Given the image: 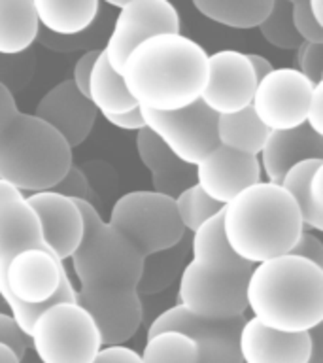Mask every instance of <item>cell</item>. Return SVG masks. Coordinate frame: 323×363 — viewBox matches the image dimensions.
<instances>
[{
	"label": "cell",
	"instance_id": "1",
	"mask_svg": "<svg viewBox=\"0 0 323 363\" xmlns=\"http://www.w3.org/2000/svg\"><path fill=\"white\" fill-rule=\"evenodd\" d=\"M119 74L138 106L172 112L200 99L208 53L181 33L159 34L136 45Z\"/></svg>",
	"mask_w": 323,
	"mask_h": 363
},
{
	"label": "cell",
	"instance_id": "2",
	"mask_svg": "<svg viewBox=\"0 0 323 363\" xmlns=\"http://www.w3.org/2000/svg\"><path fill=\"white\" fill-rule=\"evenodd\" d=\"M246 303L255 320L282 333H308L323 322V269L299 255L254 265Z\"/></svg>",
	"mask_w": 323,
	"mask_h": 363
},
{
	"label": "cell",
	"instance_id": "3",
	"mask_svg": "<svg viewBox=\"0 0 323 363\" xmlns=\"http://www.w3.org/2000/svg\"><path fill=\"white\" fill-rule=\"evenodd\" d=\"M72 164L67 140L34 113L21 112L0 84V180L25 195L47 191Z\"/></svg>",
	"mask_w": 323,
	"mask_h": 363
},
{
	"label": "cell",
	"instance_id": "4",
	"mask_svg": "<svg viewBox=\"0 0 323 363\" xmlns=\"http://www.w3.org/2000/svg\"><path fill=\"white\" fill-rule=\"evenodd\" d=\"M223 233L232 254L257 265L289 254L302 233V220L280 184L261 180L223 206Z\"/></svg>",
	"mask_w": 323,
	"mask_h": 363
},
{
	"label": "cell",
	"instance_id": "5",
	"mask_svg": "<svg viewBox=\"0 0 323 363\" xmlns=\"http://www.w3.org/2000/svg\"><path fill=\"white\" fill-rule=\"evenodd\" d=\"M84 216V237L70 255L79 289H136L144 257L129 238L108 223L91 203L76 201Z\"/></svg>",
	"mask_w": 323,
	"mask_h": 363
},
{
	"label": "cell",
	"instance_id": "6",
	"mask_svg": "<svg viewBox=\"0 0 323 363\" xmlns=\"http://www.w3.org/2000/svg\"><path fill=\"white\" fill-rule=\"evenodd\" d=\"M0 297L17 325L28 335L40 312L61 301H76L64 263L50 250L28 248L11 257L4 272Z\"/></svg>",
	"mask_w": 323,
	"mask_h": 363
},
{
	"label": "cell",
	"instance_id": "7",
	"mask_svg": "<svg viewBox=\"0 0 323 363\" xmlns=\"http://www.w3.org/2000/svg\"><path fill=\"white\" fill-rule=\"evenodd\" d=\"M254 265L240 257L191 259L180 272L178 305L210 320L246 316V284Z\"/></svg>",
	"mask_w": 323,
	"mask_h": 363
},
{
	"label": "cell",
	"instance_id": "8",
	"mask_svg": "<svg viewBox=\"0 0 323 363\" xmlns=\"http://www.w3.org/2000/svg\"><path fill=\"white\" fill-rule=\"evenodd\" d=\"M28 339L40 363H93L102 348L95 320L76 301H61L40 312Z\"/></svg>",
	"mask_w": 323,
	"mask_h": 363
},
{
	"label": "cell",
	"instance_id": "9",
	"mask_svg": "<svg viewBox=\"0 0 323 363\" xmlns=\"http://www.w3.org/2000/svg\"><path fill=\"white\" fill-rule=\"evenodd\" d=\"M106 221L135 244L142 257L176 248L187 233L178 218L174 199L153 189L121 195Z\"/></svg>",
	"mask_w": 323,
	"mask_h": 363
},
{
	"label": "cell",
	"instance_id": "10",
	"mask_svg": "<svg viewBox=\"0 0 323 363\" xmlns=\"http://www.w3.org/2000/svg\"><path fill=\"white\" fill-rule=\"evenodd\" d=\"M146 129H149L176 157L195 164L217 146V116L204 106L200 99L172 112H155L140 108Z\"/></svg>",
	"mask_w": 323,
	"mask_h": 363
},
{
	"label": "cell",
	"instance_id": "11",
	"mask_svg": "<svg viewBox=\"0 0 323 363\" xmlns=\"http://www.w3.org/2000/svg\"><path fill=\"white\" fill-rule=\"evenodd\" d=\"M180 13L169 0H127L119 6L102 53L119 74L136 45L159 34H180Z\"/></svg>",
	"mask_w": 323,
	"mask_h": 363
},
{
	"label": "cell",
	"instance_id": "12",
	"mask_svg": "<svg viewBox=\"0 0 323 363\" xmlns=\"http://www.w3.org/2000/svg\"><path fill=\"white\" fill-rule=\"evenodd\" d=\"M314 84L297 68H274L255 85L251 110L268 130H289L306 123Z\"/></svg>",
	"mask_w": 323,
	"mask_h": 363
},
{
	"label": "cell",
	"instance_id": "13",
	"mask_svg": "<svg viewBox=\"0 0 323 363\" xmlns=\"http://www.w3.org/2000/svg\"><path fill=\"white\" fill-rule=\"evenodd\" d=\"M244 322L246 316L229 320L193 316L176 303L153 320L146 339L159 331H181L197 342L198 363H242L238 350V335Z\"/></svg>",
	"mask_w": 323,
	"mask_h": 363
},
{
	"label": "cell",
	"instance_id": "14",
	"mask_svg": "<svg viewBox=\"0 0 323 363\" xmlns=\"http://www.w3.org/2000/svg\"><path fill=\"white\" fill-rule=\"evenodd\" d=\"M255 85L257 79L246 53L215 51L208 55V74L200 102L215 116L237 113L251 104Z\"/></svg>",
	"mask_w": 323,
	"mask_h": 363
},
{
	"label": "cell",
	"instance_id": "15",
	"mask_svg": "<svg viewBox=\"0 0 323 363\" xmlns=\"http://www.w3.org/2000/svg\"><path fill=\"white\" fill-rule=\"evenodd\" d=\"M76 303L95 320L102 346L125 345L144 322L142 295L136 289H76Z\"/></svg>",
	"mask_w": 323,
	"mask_h": 363
},
{
	"label": "cell",
	"instance_id": "16",
	"mask_svg": "<svg viewBox=\"0 0 323 363\" xmlns=\"http://www.w3.org/2000/svg\"><path fill=\"white\" fill-rule=\"evenodd\" d=\"M261 180L259 157L232 152L220 144L195 164V184L221 206Z\"/></svg>",
	"mask_w": 323,
	"mask_h": 363
},
{
	"label": "cell",
	"instance_id": "17",
	"mask_svg": "<svg viewBox=\"0 0 323 363\" xmlns=\"http://www.w3.org/2000/svg\"><path fill=\"white\" fill-rule=\"evenodd\" d=\"M25 201L38 216L45 250H50L62 263L70 259L84 237V216L78 203L53 189L28 193Z\"/></svg>",
	"mask_w": 323,
	"mask_h": 363
},
{
	"label": "cell",
	"instance_id": "18",
	"mask_svg": "<svg viewBox=\"0 0 323 363\" xmlns=\"http://www.w3.org/2000/svg\"><path fill=\"white\" fill-rule=\"evenodd\" d=\"M34 116L55 129L74 150L87 140L98 112L89 99L76 89L72 79H64L40 99Z\"/></svg>",
	"mask_w": 323,
	"mask_h": 363
},
{
	"label": "cell",
	"instance_id": "19",
	"mask_svg": "<svg viewBox=\"0 0 323 363\" xmlns=\"http://www.w3.org/2000/svg\"><path fill=\"white\" fill-rule=\"evenodd\" d=\"M310 331L282 333L265 328L255 318H246L238 335L242 363H306L310 356Z\"/></svg>",
	"mask_w": 323,
	"mask_h": 363
},
{
	"label": "cell",
	"instance_id": "20",
	"mask_svg": "<svg viewBox=\"0 0 323 363\" xmlns=\"http://www.w3.org/2000/svg\"><path fill=\"white\" fill-rule=\"evenodd\" d=\"M306 159L323 161L322 135H316L306 123L289 130H271L259 153L261 172L266 182L280 184L291 167Z\"/></svg>",
	"mask_w": 323,
	"mask_h": 363
},
{
	"label": "cell",
	"instance_id": "21",
	"mask_svg": "<svg viewBox=\"0 0 323 363\" xmlns=\"http://www.w3.org/2000/svg\"><path fill=\"white\" fill-rule=\"evenodd\" d=\"M136 152L142 164L152 174L153 191L176 199L183 189L195 184V167L180 161L146 127L136 133Z\"/></svg>",
	"mask_w": 323,
	"mask_h": 363
},
{
	"label": "cell",
	"instance_id": "22",
	"mask_svg": "<svg viewBox=\"0 0 323 363\" xmlns=\"http://www.w3.org/2000/svg\"><path fill=\"white\" fill-rule=\"evenodd\" d=\"M28 248H45L36 212L25 199L0 203V288L11 257Z\"/></svg>",
	"mask_w": 323,
	"mask_h": 363
},
{
	"label": "cell",
	"instance_id": "23",
	"mask_svg": "<svg viewBox=\"0 0 323 363\" xmlns=\"http://www.w3.org/2000/svg\"><path fill=\"white\" fill-rule=\"evenodd\" d=\"M40 28L55 36H78L101 13L98 0H33Z\"/></svg>",
	"mask_w": 323,
	"mask_h": 363
},
{
	"label": "cell",
	"instance_id": "24",
	"mask_svg": "<svg viewBox=\"0 0 323 363\" xmlns=\"http://www.w3.org/2000/svg\"><path fill=\"white\" fill-rule=\"evenodd\" d=\"M40 25L33 0H0V55H21L36 42Z\"/></svg>",
	"mask_w": 323,
	"mask_h": 363
},
{
	"label": "cell",
	"instance_id": "25",
	"mask_svg": "<svg viewBox=\"0 0 323 363\" xmlns=\"http://www.w3.org/2000/svg\"><path fill=\"white\" fill-rule=\"evenodd\" d=\"M87 99L96 108V112H101L102 116H119V113H127L138 106L125 87L121 74L115 72L108 65L102 51L91 70Z\"/></svg>",
	"mask_w": 323,
	"mask_h": 363
},
{
	"label": "cell",
	"instance_id": "26",
	"mask_svg": "<svg viewBox=\"0 0 323 363\" xmlns=\"http://www.w3.org/2000/svg\"><path fill=\"white\" fill-rule=\"evenodd\" d=\"M217 144L229 147L232 152L259 157L271 130L255 118L251 106L237 113L217 116Z\"/></svg>",
	"mask_w": 323,
	"mask_h": 363
},
{
	"label": "cell",
	"instance_id": "27",
	"mask_svg": "<svg viewBox=\"0 0 323 363\" xmlns=\"http://www.w3.org/2000/svg\"><path fill=\"white\" fill-rule=\"evenodd\" d=\"M195 10L225 27L257 28L272 10V0H195Z\"/></svg>",
	"mask_w": 323,
	"mask_h": 363
},
{
	"label": "cell",
	"instance_id": "28",
	"mask_svg": "<svg viewBox=\"0 0 323 363\" xmlns=\"http://www.w3.org/2000/svg\"><path fill=\"white\" fill-rule=\"evenodd\" d=\"M322 159H306L300 161L295 167L283 174L280 186L293 197L299 208L300 220H302V229L305 231H323V212L314 208L310 201V180L317 169H322Z\"/></svg>",
	"mask_w": 323,
	"mask_h": 363
},
{
	"label": "cell",
	"instance_id": "29",
	"mask_svg": "<svg viewBox=\"0 0 323 363\" xmlns=\"http://www.w3.org/2000/svg\"><path fill=\"white\" fill-rule=\"evenodd\" d=\"M142 363H198V346L181 331H159L147 337Z\"/></svg>",
	"mask_w": 323,
	"mask_h": 363
},
{
	"label": "cell",
	"instance_id": "30",
	"mask_svg": "<svg viewBox=\"0 0 323 363\" xmlns=\"http://www.w3.org/2000/svg\"><path fill=\"white\" fill-rule=\"evenodd\" d=\"M261 36L278 50L297 51L302 40L295 30L291 0H272V10L259 27Z\"/></svg>",
	"mask_w": 323,
	"mask_h": 363
},
{
	"label": "cell",
	"instance_id": "31",
	"mask_svg": "<svg viewBox=\"0 0 323 363\" xmlns=\"http://www.w3.org/2000/svg\"><path fill=\"white\" fill-rule=\"evenodd\" d=\"M174 204L181 225H183L186 231L191 233L197 231L198 227L203 225L208 218H212V216L217 214L220 210H223V206L215 203V201H212L197 184H193V186H189L187 189H183V191L174 199Z\"/></svg>",
	"mask_w": 323,
	"mask_h": 363
},
{
	"label": "cell",
	"instance_id": "32",
	"mask_svg": "<svg viewBox=\"0 0 323 363\" xmlns=\"http://www.w3.org/2000/svg\"><path fill=\"white\" fill-rule=\"evenodd\" d=\"M34 72V62L30 57L0 55V84L10 91L11 95L17 89H23Z\"/></svg>",
	"mask_w": 323,
	"mask_h": 363
},
{
	"label": "cell",
	"instance_id": "33",
	"mask_svg": "<svg viewBox=\"0 0 323 363\" xmlns=\"http://www.w3.org/2000/svg\"><path fill=\"white\" fill-rule=\"evenodd\" d=\"M53 191L64 197L72 199V201H85V203L93 204V191H91L89 178L84 170L72 164L67 170V174L62 176L61 180L57 182V186L53 187Z\"/></svg>",
	"mask_w": 323,
	"mask_h": 363
},
{
	"label": "cell",
	"instance_id": "34",
	"mask_svg": "<svg viewBox=\"0 0 323 363\" xmlns=\"http://www.w3.org/2000/svg\"><path fill=\"white\" fill-rule=\"evenodd\" d=\"M293 25L302 42L308 44H323V27L312 17L308 0H293L291 2Z\"/></svg>",
	"mask_w": 323,
	"mask_h": 363
},
{
	"label": "cell",
	"instance_id": "35",
	"mask_svg": "<svg viewBox=\"0 0 323 363\" xmlns=\"http://www.w3.org/2000/svg\"><path fill=\"white\" fill-rule=\"evenodd\" d=\"M297 70L305 74L312 84L323 82V44L302 42L297 50Z\"/></svg>",
	"mask_w": 323,
	"mask_h": 363
},
{
	"label": "cell",
	"instance_id": "36",
	"mask_svg": "<svg viewBox=\"0 0 323 363\" xmlns=\"http://www.w3.org/2000/svg\"><path fill=\"white\" fill-rule=\"evenodd\" d=\"M0 342L10 346L19 359L30 350V339H28V335L23 333V329L17 325V322L8 311L0 312Z\"/></svg>",
	"mask_w": 323,
	"mask_h": 363
},
{
	"label": "cell",
	"instance_id": "37",
	"mask_svg": "<svg viewBox=\"0 0 323 363\" xmlns=\"http://www.w3.org/2000/svg\"><path fill=\"white\" fill-rule=\"evenodd\" d=\"M93 28L85 30L84 34H78V36H55V34L47 33L44 28L38 30V40L40 44L45 45L47 50H55V51H76L81 50L85 45H89L93 42Z\"/></svg>",
	"mask_w": 323,
	"mask_h": 363
},
{
	"label": "cell",
	"instance_id": "38",
	"mask_svg": "<svg viewBox=\"0 0 323 363\" xmlns=\"http://www.w3.org/2000/svg\"><path fill=\"white\" fill-rule=\"evenodd\" d=\"M289 254L305 257V259L312 261L314 265L322 267L323 269V242L314 235V233L302 229L299 238L295 240L293 248L289 250Z\"/></svg>",
	"mask_w": 323,
	"mask_h": 363
},
{
	"label": "cell",
	"instance_id": "39",
	"mask_svg": "<svg viewBox=\"0 0 323 363\" xmlns=\"http://www.w3.org/2000/svg\"><path fill=\"white\" fill-rule=\"evenodd\" d=\"M102 50H89L85 51L84 55L79 57L76 65H74V72H72V84L76 85V89L81 93V95L87 96V85H89L91 78V70L95 67V61L98 59Z\"/></svg>",
	"mask_w": 323,
	"mask_h": 363
},
{
	"label": "cell",
	"instance_id": "40",
	"mask_svg": "<svg viewBox=\"0 0 323 363\" xmlns=\"http://www.w3.org/2000/svg\"><path fill=\"white\" fill-rule=\"evenodd\" d=\"M93 363H142V357L127 345H113L102 346Z\"/></svg>",
	"mask_w": 323,
	"mask_h": 363
},
{
	"label": "cell",
	"instance_id": "41",
	"mask_svg": "<svg viewBox=\"0 0 323 363\" xmlns=\"http://www.w3.org/2000/svg\"><path fill=\"white\" fill-rule=\"evenodd\" d=\"M306 125L316 135L323 136V82L314 84L310 101H308V108H306Z\"/></svg>",
	"mask_w": 323,
	"mask_h": 363
},
{
	"label": "cell",
	"instance_id": "42",
	"mask_svg": "<svg viewBox=\"0 0 323 363\" xmlns=\"http://www.w3.org/2000/svg\"><path fill=\"white\" fill-rule=\"evenodd\" d=\"M102 118L106 119L110 125L123 130H136V133H138V130L146 127V125H144V119H142L140 106H136L135 110H130V112L127 113H119V116H102Z\"/></svg>",
	"mask_w": 323,
	"mask_h": 363
},
{
	"label": "cell",
	"instance_id": "43",
	"mask_svg": "<svg viewBox=\"0 0 323 363\" xmlns=\"http://www.w3.org/2000/svg\"><path fill=\"white\" fill-rule=\"evenodd\" d=\"M322 186H323V167L314 172V176H312V180H310V201L312 204H314V208L319 210V212H323Z\"/></svg>",
	"mask_w": 323,
	"mask_h": 363
},
{
	"label": "cell",
	"instance_id": "44",
	"mask_svg": "<svg viewBox=\"0 0 323 363\" xmlns=\"http://www.w3.org/2000/svg\"><path fill=\"white\" fill-rule=\"evenodd\" d=\"M248 61L251 65V70L255 74V79L259 82L266 76V74H271L274 70V67L271 65V61L263 55H257V53H248Z\"/></svg>",
	"mask_w": 323,
	"mask_h": 363
},
{
	"label": "cell",
	"instance_id": "45",
	"mask_svg": "<svg viewBox=\"0 0 323 363\" xmlns=\"http://www.w3.org/2000/svg\"><path fill=\"white\" fill-rule=\"evenodd\" d=\"M322 328V325H319ZM319 328H314L310 331V356L306 359V363H322V333H319Z\"/></svg>",
	"mask_w": 323,
	"mask_h": 363
},
{
	"label": "cell",
	"instance_id": "46",
	"mask_svg": "<svg viewBox=\"0 0 323 363\" xmlns=\"http://www.w3.org/2000/svg\"><path fill=\"white\" fill-rule=\"evenodd\" d=\"M13 199H25V193H21L19 189L8 184V182L0 180V203L4 201H13Z\"/></svg>",
	"mask_w": 323,
	"mask_h": 363
},
{
	"label": "cell",
	"instance_id": "47",
	"mask_svg": "<svg viewBox=\"0 0 323 363\" xmlns=\"http://www.w3.org/2000/svg\"><path fill=\"white\" fill-rule=\"evenodd\" d=\"M0 363H21V359L17 357V354L11 350L10 346L0 342Z\"/></svg>",
	"mask_w": 323,
	"mask_h": 363
},
{
	"label": "cell",
	"instance_id": "48",
	"mask_svg": "<svg viewBox=\"0 0 323 363\" xmlns=\"http://www.w3.org/2000/svg\"><path fill=\"white\" fill-rule=\"evenodd\" d=\"M308 8H310L312 17H314V19H316V21L323 27V4H322V0H308Z\"/></svg>",
	"mask_w": 323,
	"mask_h": 363
},
{
	"label": "cell",
	"instance_id": "49",
	"mask_svg": "<svg viewBox=\"0 0 323 363\" xmlns=\"http://www.w3.org/2000/svg\"><path fill=\"white\" fill-rule=\"evenodd\" d=\"M8 311V306H6V303L2 301V297H0V312H6Z\"/></svg>",
	"mask_w": 323,
	"mask_h": 363
}]
</instances>
